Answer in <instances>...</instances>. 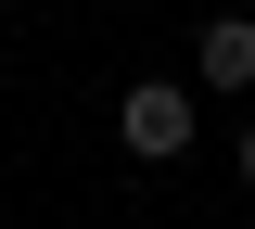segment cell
<instances>
[{
    "label": "cell",
    "mask_w": 255,
    "mask_h": 229,
    "mask_svg": "<svg viewBox=\"0 0 255 229\" xmlns=\"http://www.w3.org/2000/svg\"><path fill=\"white\" fill-rule=\"evenodd\" d=\"M115 140H128L140 165H179V153H191V89H179V76H128Z\"/></svg>",
    "instance_id": "6da1fadb"
},
{
    "label": "cell",
    "mask_w": 255,
    "mask_h": 229,
    "mask_svg": "<svg viewBox=\"0 0 255 229\" xmlns=\"http://www.w3.org/2000/svg\"><path fill=\"white\" fill-rule=\"evenodd\" d=\"M191 76L204 89H255V13H217V26L191 38Z\"/></svg>",
    "instance_id": "7a4b0ae2"
},
{
    "label": "cell",
    "mask_w": 255,
    "mask_h": 229,
    "mask_svg": "<svg viewBox=\"0 0 255 229\" xmlns=\"http://www.w3.org/2000/svg\"><path fill=\"white\" fill-rule=\"evenodd\" d=\"M230 178H243V191H255V128H243V140H230Z\"/></svg>",
    "instance_id": "3957f363"
}]
</instances>
